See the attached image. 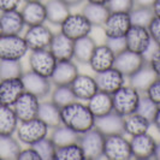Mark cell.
I'll return each instance as SVG.
<instances>
[{
  "label": "cell",
  "mask_w": 160,
  "mask_h": 160,
  "mask_svg": "<svg viewBox=\"0 0 160 160\" xmlns=\"http://www.w3.org/2000/svg\"><path fill=\"white\" fill-rule=\"evenodd\" d=\"M60 114L62 124L66 125L78 135L95 127V116L92 113L87 102L84 101L76 100L62 107Z\"/></svg>",
  "instance_id": "obj_1"
},
{
  "label": "cell",
  "mask_w": 160,
  "mask_h": 160,
  "mask_svg": "<svg viewBox=\"0 0 160 160\" xmlns=\"http://www.w3.org/2000/svg\"><path fill=\"white\" fill-rule=\"evenodd\" d=\"M51 128L41 120L39 117H35L28 120H21L16 130V137L22 144L34 146L38 141L47 137L49 135Z\"/></svg>",
  "instance_id": "obj_2"
},
{
  "label": "cell",
  "mask_w": 160,
  "mask_h": 160,
  "mask_svg": "<svg viewBox=\"0 0 160 160\" xmlns=\"http://www.w3.org/2000/svg\"><path fill=\"white\" fill-rule=\"evenodd\" d=\"M141 96L142 93H140L137 89L131 87L129 83L124 84L112 94L113 111L123 117L135 113Z\"/></svg>",
  "instance_id": "obj_3"
},
{
  "label": "cell",
  "mask_w": 160,
  "mask_h": 160,
  "mask_svg": "<svg viewBox=\"0 0 160 160\" xmlns=\"http://www.w3.org/2000/svg\"><path fill=\"white\" fill-rule=\"evenodd\" d=\"M104 158L108 160H129L132 158L130 138L125 134H114L105 137Z\"/></svg>",
  "instance_id": "obj_4"
},
{
  "label": "cell",
  "mask_w": 160,
  "mask_h": 160,
  "mask_svg": "<svg viewBox=\"0 0 160 160\" xmlns=\"http://www.w3.org/2000/svg\"><path fill=\"white\" fill-rule=\"evenodd\" d=\"M28 53L29 48L22 34H2L0 38V59L22 60Z\"/></svg>",
  "instance_id": "obj_5"
},
{
  "label": "cell",
  "mask_w": 160,
  "mask_h": 160,
  "mask_svg": "<svg viewBox=\"0 0 160 160\" xmlns=\"http://www.w3.org/2000/svg\"><path fill=\"white\" fill-rule=\"evenodd\" d=\"M105 135L95 127L81 134L78 143L83 149L86 159H100L104 158Z\"/></svg>",
  "instance_id": "obj_6"
},
{
  "label": "cell",
  "mask_w": 160,
  "mask_h": 160,
  "mask_svg": "<svg viewBox=\"0 0 160 160\" xmlns=\"http://www.w3.org/2000/svg\"><path fill=\"white\" fill-rule=\"evenodd\" d=\"M59 27H60V32H63L73 41L90 35L94 28L82 12L70 13Z\"/></svg>",
  "instance_id": "obj_7"
},
{
  "label": "cell",
  "mask_w": 160,
  "mask_h": 160,
  "mask_svg": "<svg viewBox=\"0 0 160 160\" xmlns=\"http://www.w3.org/2000/svg\"><path fill=\"white\" fill-rule=\"evenodd\" d=\"M57 62L58 60L56 59V57L52 54V52L48 48L29 51L28 64H29L30 70L45 77L51 78L52 73L54 71Z\"/></svg>",
  "instance_id": "obj_8"
},
{
  "label": "cell",
  "mask_w": 160,
  "mask_h": 160,
  "mask_svg": "<svg viewBox=\"0 0 160 160\" xmlns=\"http://www.w3.org/2000/svg\"><path fill=\"white\" fill-rule=\"evenodd\" d=\"M53 35H54L53 30L46 23H42L27 27L23 38L28 45L29 51H35V49H45L49 47Z\"/></svg>",
  "instance_id": "obj_9"
},
{
  "label": "cell",
  "mask_w": 160,
  "mask_h": 160,
  "mask_svg": "<svg viewBox=\"0 0 160 160\" xmlns=\"http://www.w3.org/2000/svg\"><path fill=\"white\" fill-rule=\"evenodd\" d=\"M21 78L23 82L24 90L36 95L41 100L49 96L52 88H53V83L51 82V78L39 75L32 70L24 71Z\"/></svg>",
  "instance_id": "obj_10"
},
{
  "label": "cell",
  "mask_w": 160,
  "mask_h": 160,
  "mask_svg": "<svg viewBox=\"0 0 160 160\" xmlns=\"http://www.w3.org/2000/svg\"><path fill=\"white\" fill-rule=\"evenodd\" d=\"M124 39H125L127 49L143 56L153 45L151 34L148 32V28L146 27L131 25L128 32L125 34Z\"/></svg>",
  "instance_id": "obj_11"
},
{
  "label": "cell",
  "mask_w": 160,
  "mask_h": 160,
  "mask_svg": "<svg viewBox=\"0 0 160 160\" xmlns=\"http://www.w3.org/2000/svg\"><path fill=\"white\" fill-rule=\"evenodd\" d=\"M131 25L129 12H110L102 25L105 38H124Z\"/></svg>",
  "instance_id": "obj_12"
},
{
  "label": "cell",
  "mask_w": 160,
  "mask_h": 160,
  "mask_svg": "<svg viewBox=\"0 0 160 160\" xmlns=\"http://www.w3.org/2000/svg\"><path fill=\"white\" fill-rule=\"evenodd\" d=\"M144 63H147V59L143 54H140L136 52L124 49L116 54L114 68L118 69L127 78L131 76L134 72H136Z\"/></svg>",
  "instance_id": "obj_13"
},
{
  "label": "cell",
  "mask_w": 160,
  "mask_h": 160,
  "mask_svg": "<svg viewBox=\"0 0 160 160\" xmlns=\"http://www.w3.org/2000/svg\"><path fill=\"white\" fill-rule=\"evenodd\" d=\"M95 81L99 90L106 92L108 94H113L116 90H118L120 87L127 84V77L122 72L116 69L114 66L110 68L107 70L95 73Z\"/></svg>",
  "instance_id": "obj_14"
},
{
  "label": "cell",
  "mask_w": 160,
  "mask_h": 160,
  "mask_svg": "<svg viewBox=\"0 0 160 160\" xmlns=\"http://www.w3.org/2000/svg\"><path fill=\"white\" fill-rule=\"evenodd\" d=\"M157 140L148 132L130 137L132 158L140 160L154 159V152L157 147Z\"/></svg>",
  "instance_id": "obj_15"
},
{
  "label": "cell",
  "mask_w": 160,
  "mask_h": 160,
  "mask_svg": "<svg viewBox=\"0 0 160 160\" xmlns=\"http://www.w3.org/2000/svg\"><path fill=\"white\" fill-rule=\"evenodd\" d=\"M78 73V65L73 59L58 60L51 76V82L53 86H70Z\"/></svg>",
  "instance_id": "obj_16"
},
{
  "label": "cell",
  "mask_w": 160,
  "mask_h": 160,
  "mask_svg": "<svg viewBox=\"0 0 160 160\" xmlns=\"http://www.w3.org/2000/svg\"><path fill=\"white\" fill-rule=\"evenodd\" d=\"M41 99L34 95L29 92H25L17 99L15 105L12 106L19 122L21 120H28L38 117L39 107H40Z\"/></svg>",
  "instance_id": "obj_17"
},
{
  "label": "cell",
  "mask_w": 160,
  "mask_h": 160,
  "mask_svg": "<svg viewBox=\"0 0 160 160\" xmlns=\"http://www.w3.org/2000/svg\"><path fill=\"white\" fill-rule=\"evenodd\" d=\"M114 60H116V53L104 42L101 45H96L95 49L89 59L88 65L94 73H98L110 68H113Z\"/></svg>",
  "instance_id": "obj_18"
},
{
  "label": "cell",
  "mask_w": 160,
  "mask_h": 160,
  "mask_svg": "<svg viewBox=\"0 0 160 160\" xmlns=\"http://www.w3.org/2000/svg\"><path fill=\"white\" fill-rule=\"evenodd\" d=\"M23 93L24 86L21 77L0 80V105L13 106Z\"/></svg>",
  "instance_id": "obj_19"
},
{
  "label": "cell",
  "mask_w": 160,
  "mask_h": 160,
  "mask_svg": "<svg viewBox=\"0 0 160 160\" xmlns=\"http://www.w3.org/2000/svg\"><path fill=\"white\" fill-rule=\"evenodd\" d=\"M70 87H71L76 99L80 101H84V102H87L99 90L95 77L87 75V73H78L77 77L72 81Z\"/></svg>",
  "instance_id": "obj_20"
},
{
  "label": "cell",
  "mask_w": 160,
  "mask_h": 160,
  "mask_svg": "<svg viewBox=\"0 0 160 160\" xmlns=\"http://www.w3.org/2000/svg\"><path fill=\"white\" fill-rule=\"evenodd\" d=\"M19 11L27 27L47 23L46 6L42 1H24L23 6Z\"/></svg>",
  "instance_id": "obj_21"
},
{
  "label": "cell",
  "mask_w": 160,
  "mask_h": 160,
  "mask_svg": "<svg viewBox=\"0 0 160 160\" xmlns=\"http://www.w3.org/2000/svg\"><path fill=\"white\" fill-rule=\"evenodd\" d=\"M95 128L99 129L105 136L114 134H124V117L114 111L98 117L95 119Z\"/></svg>",
  "instance_id": "obj_22"
},
{
  "label": "cell",
  "mask_w": 160,
  "mask_h": 160,
  "mask_svg": "<svg viewBox=\"0 0 160 160\" xmlns=\"http://www.w3.org/2000/svg\"><path fill=\"white\" fill-rule=\"evenodd\" d=\"M0 24L4 34L19 35L24 32L25 23L19 10H11L0 12Z\"/></svg>",
  "instance_id": "obj_23"
},
{
  "label": "cell",
  "mask_w": 160,
  "mask_h": 160,
  "mask_svg": "<svg viewBox=\"0 0 160 160\" xmlns=\"http://www.w3.org/2000/svg\"><path fill=\"white\" fill-rule=\"evenodd\" d=\"M48 49L56 57L57 60L72 59L73 57V40L63 32H54Z\"/></svg>",
  "instance_id": "obj_24"
},
{
  "label": "cell",
  "mask_w": 160,
  "mask_h": 160,
  "mask_svg": "<svg viewBox=\"0 0 160 160\" xmlns=\"http://www.w3.org/2000/svg\"><path fill=\"white\" fill-rule=\"evenodd\" d=\"M96 41L90 35L83 36L73 41V57L72 59L77 64L88 65L89 59L96 47Z\"/></svg>",
  "instance_id": "obj_25"
},
{
  "label": "cell",
  "mask_w": 160,
  "mask_h": 160,
  "mask_svg": "<svg viewBox=\"0 0 160 160\" xmlns=\"http://www.w3.org/2000/svg\"><path fill=\"white\" fill-rule=\"evenodd\" d=\"M155 78H157V75L153 71V69L147 60V63H144L136 72H134L131 76H129L128 82L131 87H134L140 93L143 94Z\"/></svg>",
  "instance_id": "obj_26"
},
{
  "label": "cell",
  "mask_w": 160,
  "mask_h": 160,
  "mask_svg": "<svg viewBox=\"0 0 160 160\" xmlns=\"http://www.w3.org/2000/svg\"><path fill=\"white\" fill-rule=\"evenodd\" d=\"M47 12V23L59 27L64 19L71 13V8L64 0H47L45 2Z\"/></svg>",
  "instance_id": "obj_27"
},
{
  "label": "cell",
  "mask_w": 160,
  "mask_h": 160,
  "mask_svg": "<svg viewBox=\"0 0 160 160\" xmlns=\"http://www.w3.org/2000/svg\"><path fill=\"white\" fill-rule=\"evenodd\" d=\"M151 127L152 122L137 112L124 117V134L129 137L146 134L149 131Z\"/></svg>",
  "instance_id": "obj_28"
},
{
  "label": "cell",
  "mask_w": 160,
  "mask_h": 160,
  "mask_svg": "<svg viewBox=\"0 0 160 160\" xmlns=\"http://www.w3.org/2000/svg\"><path fill=\"white\" fill-rule=\"evenodd\" d=\"M89 110L95 116V118L105 116L113 111L112 94H108L102 90H98L94 95L87 101Z\"/></svg>",
  "instance_id": "obj_29"
},
{
  "label": "cell",
  "mask_w": 160,
  "mask_h": 160,
  "mask_svg": "<svg viewBox=\"0 0 160 160\" xmlns=\"http://www.w3.org/2000/svg\"><path fill=\"white\" fill-rule=\"evenodd\" d=\"M38 117L41 120H43L51 129L62 124L60 107L57 106L52 100H41Z\"/></svg>",
  "instance_id": "obj_30"
},
{
  "label": "cell",
  "mask_w": 160,
  "mask_h": 160,
  "mask_svg": "<svg viewBox=\"0 0 160 160\" xmlns=\"http://www.w3.org/2000/svg\"><path fill=\"white\" fill-rule=\"evenodd\" d=\"M82 13L86 16V18L92 23L93 27H102L107 16L110 15V10L107 5L86 1L82 8Z\"/></svg>",
  "instance_id": "obj_31"
},
{
  "label": "cell",
  "mask_w": 160,
  "mask_h": 160,
  "mask_svg": "<svg viewBox=\"0 0 160 160\" xmlns=\"http://www.w3.org/2000/svg\"><path fill=\"white\" fill-rule=\"evenodd\" d=\"M19 119L12 106L0 105V135H15Z\"/></svg>",
  "instance_id": "obj_32"
},
{
  "label": "cell",
  "mask_w": 160,
  "mask_h": 160,
  "mask_svg": "<svg viewBox=\"0 0 160 160\" xmlns=\"http://www.w3.org/2000/svg\"><path fill=\"white\" fill-rule=\"evenodd\" d=\"M48 136L52 138V141L54 142L57 147H63L66 144L78 142L80 135L70 128H68L64 124H59V125L51 129Z\"/></svg>",
  "instance_id": "obj_33"
},
{
  "label": "cell",
  "mask_w": 160,
  "mask_h": 160,
  "mask_svg": "<svg viewBox=\"0 0 160 160\" xmlns=\"http://www.w3.org/2000/svg\"><path fill=\"white\" fill-rule=\"evenodd\" d=\"M22 149V143L15 135H0V159H17Z\"/></svg>",
  "instance_id": "obj_34"
},
{
  "label": "cell",
  "mask_w": 160,
  "mask_h": 160,
  "mask_svg": "<svg viewBox=\"0 0 160 160\" xmlns=\"http://www.w3.org/2000/svg\"><path fill=\"white\" fill-rule=\"evenodd\" d=\"M49 96V100H52L60 108L77 100L70 86H53Z\"/></svg>",
  "instance_id": "obj_35"
},
{
  "label": "cell",
  "mask_w": 160,
  "mask_h": 160,
  "mask_svg": "<svg viewBox=\"0 0 160 160\" xmlns=\"http://www.w3.org/2000/svg\"><path fill=\"white\" fill-rule=\"evenodd\" d=\"M24 72L22 60L0 59V80L22 77Z\"/></svg>",
  "instance_id": "obj_36"
},
{
  "label": "cell",
  "mask_w": 160,
  "mask_h": 160,
  "mask_svg": "<svg viewBox=\"0 0 160 160\" xmlns=\"http://www.w3.org/2000/svg\"><path fill=\"white\" fill-rule=\"evenodd\" d=\"M131 24L132 25H138V27H148L149 23L152 22L154 18V12L152 8H147V6H137L135 5L134 8L129 12Z\"/></svg>",
  "instance_id": "obj_37"
},
{
  "label": "cell",
  "mask_w": 160,
  "mask_h": 160,
  "mask_svg": "<svg viewBox=\"0 0 160 160\" xmlns=\"http://www.w3.org/2000/svg\"><path fill=\"white\" fill-rule=\"evenodd\" d=\"M57 160H83L86 159V155L83 153V149L78 142L70 143L63 146V147H57L56 152Z\"/></svg>",
  "instance_id": "obj_38"
},
{
  "label": "cell",
  "mask_w": 160,
  "mask_h": 160,
  "mask_svg": "<svg viewBox=\"0 0 160 160\" xmlns=\"http://www.w3.org/2000/svg\"><path fill=\"white\" fill-rule=\"evenodd\" d=\"M32 147L40 154L41 160L56 159L57 146L54 144V142L52 141V138L49 136L45 137V138H42L40 141H38Z\"/></svg>",
  "instance_id": "obj_39"
},
{
  "label": "cell",
  "mask_w": 160,
  "mask_h": 160,
  "mask_svg": "<svg viewBox=\"0 0 160 160\" xmlns=\"http://www.w3.org/2000/svg\"><path fill=\"white\" fill-rule=\"evenodd\" d=\"M158 106L153 100H151L147 95L142 94L141 99H140V102H138V106H137L136 112L140 113L141 116H143L144 118H147L148 120L152 122L155 113L158 111Z\"/></svg>",
  "instance_id": "obj_40"
},
{
  "label": "cell",
  "mask_w": 160,
  "mask_h": 160,
  "mask_svg": "<svg viewBox=\"0 0 160 160\" xmlns=\"http://www.w3.org/2000/svg\"><path fill=\"white\" fill-rule=\"evenodd\" d=\"M106 5L110 12H130L135 6V0H108Z\"/></svg>",
  "instance_id": "obj_41"
},
{
  "label": "cell",
  "mask_w": 160,
  "mask_h": 160,
  "mask_svg": "<svg viewBox=\"0 0 160 160\" xmlns=\"http://www.w3.org/2000/svg\"><path fill=\"white\" fill-rule=\"evenodd\" d=\"M143 94L153 100L157 105H160V77H157L153 81V83L147 88Z\"/></svg>",
  "instance_id": "obj_42"
},
{
  "label": "cell",
  "mask_w": 160,
  "mask_h": 160,
  "mask_svg": "<svg viewBox=\"0 0 160 160\" xmlns=\"http://www.w3.org/2000/svg\"><path fill=\"white\" fill-rule=\"evenodd\" d=\"M147 28H148V32L151 34L152 41L158 47H160V17L154 16L152 22L149 23Z\"/></svg>",
  "instance_id": "obj_43"
},
{
  "label": "cell",
  "mask_w": 160,
  "mask_h": 160,
  "mask_svg": "<svg viewBox=\"0 0 160 160\" xmlns=\"http://www.w3.org/2000/svg\"><path fill=\"white\" fill-rule=\"evenodd\" d=\"M105 43L111 48L116 54L124 51V49H127L124 38H105Z\"/></svg>",
  "instance_id": "obj_44"
},
{
  "label": "cell",
  "mask_w": 160,
  "mask_h": 160,
  "mask_svg": "<svg viewBox=\"0 0 160 160\" xmlns=\"http://www.w3.org/2000/svg\"><path fill=\"white\" fill-rule=\"evenodd\" d=\"M18 160H41L40 154L32 146H27V148H22L17 157Z\"/></svg>",
  "instance_id": "obj_45"
},
{
  "label": "cell",
  "mask_w": 160,
  "mask_h": 160,
  "mask_svg": "<svg viewBox=\"0 0 160 160\" xmlns=\"http://www.w3.org/2000/svg\"><path fill=\"white\" fill-rule=\"evenodd\" d=\"M148 63L153 69V71L155 72L157 77H160V47L154 49V52L148 58Z\"/></svg>",
  "instance_id": "obj_46"
},
{
  "label": "cell",
  "mask_w": 160,
  "mask_h": 160,
  "mask_svg": "<svg viewBox=\"0 0 160 160\" xmlns=\"http://www.w3.org/2000/svg\"><path fill=\"white\" fill-rule=\"evenodd\" d=\"M23 0H0V12L18 10Z\"/></svg>",
  "instance_id": "obj_47"
},
{
  "label": "cell",
  "mask_w": 160,
  "mask_h": 160,
  "mask_svg": "<svg viewBox=\"0 0 160 160\" xmlns=\"http://www.w3.org/2000/svg\"><path fill=\"white\" fill-rule=\"evenodd\" d=\"M152 125L157 129V131L160 134V105L158 106V111H157V113H155V116H154V118L152 120Z\"/></svg>",
  "instance_id": "obj_48"
},
{
  "label": "cell",
  "mask_w": 160,
  "mask_h": 160,
  "mask_svg": "<svg viewBox=\"0 0 160 160\" xmlns=\"http://www.w3.org/2000/svg\"><path fill=\"white\" fill-rule=\"evenodd\" d=\"M155 0H135V5L137 6H147V8H152Z\"/></svg>",
  "instance_id": "obj_49"
},
{
  "label": "cell",
  "mask_w": 160,
  "mask_h": 160,
  "mask_svg": "<svg viewBox=\"0 0 160 160\" xmlns=\"http://www.w3.org/2000/svg\"><path fill=\"white\" fill-rule=\"evenodd\" d=\"M65 2L70 6V8H77V6H81L86 0H64Z\"/></svg>",
  "instance_id": "obj_50"
},
{
  "label": "cell",
  "mask_w": 160,
  "mask_h": 160,
  "mask_svg": "<svg viewBox=\"0 0 160 160\" xmlns=\"http://www.w3.org/2000/svg\"><path fill=\"white\" fill-rule=\"evenodd\" d=\"M152 10L154 12V16L160 17V0H155L154 4L152 5Z\"/></svg>",
  "instance_id": "obj_51"
},
{
  "label": "cell",
  "mask_w": 160,
  "mask_h": 160,
  "mask_svg": "<svg viewBox=\"0 0 160 160\" xmlns=\"http://www.w3.org/2000/svg\"><path fill=\"white\" fill-rule=\"evenodd\" d=\"M154 159L160 160V141L157 142V147H155V152H154Z\"/></svg>",
  "instance_id": "obj_52"
},
{
  "label": "cell",
  "mask_w": 160,
  "mask_h": 160,
  "mask_svg": "<svg viewBox=\"0 0 160 160\" xmlns=\"http://www.w3.org/2000/svg\"><path fill=\"white\" fill-rule=\"evenodd\" d=\"M87 2H94V4H102V5H106L108 2V0H86Z\"/></svg>",
  "instance_id": "obj_53"
},
{
  "label": "cell",
  "mask_w": 160,
  "mask_h": 160,
  "mask_svg": "<svg viewBox=\"0 0 160 160\" xmlns=\"http://www.w3.org/2000/svg\"><path fill=\"white\" fill-rule=\"evenodd\" d=\"M2 34H4V32H2V29H1V24H0V38L2 36Z\"/></svg>",
  "instance_id": "obj_54"
},
{
  "label": "cell",
  "mask_w": 160,
  "mask_h": 160,
  "mask_svg": "<svg viewBox=\"0 0 160 160\" xmlns=\"http://www.w3.org/2000/svg\"><path fill=\"white\" fill-rule=\"evenodd\" d=\"M23 1H42V0H23Z\"/></svg>",
  "instance_id": "obj_55"
}]
</instances>
